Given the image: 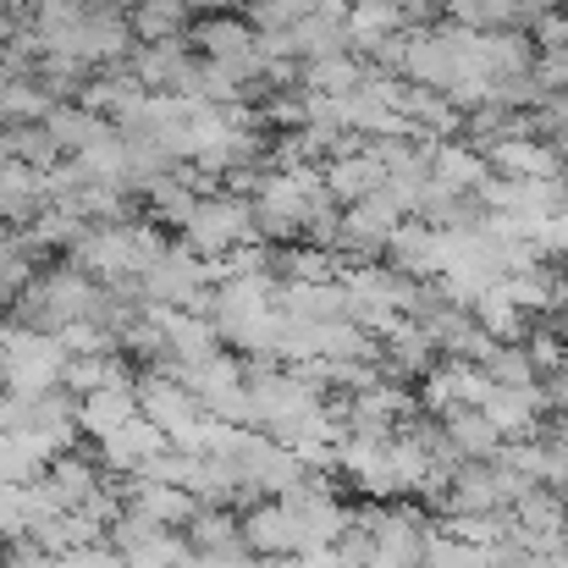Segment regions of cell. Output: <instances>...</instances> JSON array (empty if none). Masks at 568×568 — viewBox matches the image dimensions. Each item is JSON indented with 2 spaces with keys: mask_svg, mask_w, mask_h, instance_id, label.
I'll return each mask as SVG.
<instances>
[{
  "mask_svg": "<svg viewBox=\"0 0 568 568\" xmlns=\"http://www.w3.org/2000/svg\"><path fill=\"white\" fill-rule=\"evenodd\" d=\"M161 248H166V243H161V232L128 215V221L83 226V237L72 243V265H78V271H89L94 282H139Z\"/></svg>",
  "mask_w": 568,
  "mask_h": 568,
  "instance_id": "obj_1",
  "label": "cell"
},
{
  "mask_svg": "<svg viewBox=\"0 0 568 568\" xmlns=\"http://www.w3.org/2000/svg\"><path fill=\"white\" fill-rule=\"evenodd\" d=\"M100 298H105V287L67 260L61 271L28 276V287H22V298H17V315H22V326L61 332L67 321H100Z\"/></svg>",
  "mask_w": 568,
  "mask_h": 568,
  "instance_id": "obj_2",
  "label": "cell"
},
{
  "mask_svg": "<svg viewBox=\"0 0 568 568\" xmlns=\"http://www.w3.org/2000/svg\"><path fill=\"white\" fill-rule=\"evenodd\" d=\"M61 365H67V348H61L55 332L11 326L6 343H0V381H6V392L39 397V392L61 386Z\"/></svg>",
  "mask_w": 568,
  "mask_h": 568,
  "instance_id": "obj_3",
  "label": "cell"
},
{
  "mask_svg": "<svg viewBox=\"0 0 568 568\" xmlns=\"http://www.w3.org/2000/svg\"><path fill=\"white\" fill-rule=\"evenodd\" d=\"M166 371L199 397L204 414H215L226 425H248V376H243V359L237 354H221L215 348L199 365H166Z\"/></svg>",
  "mask_w": 568,
  "mask_h": 568,
  "instance_id": "obj_4",
  "label": "cell"
},
{
  "mask_svg": "<svg viewBox=\"0 0 568 568\" xmlns=\"http://www.w3.org/2000/svg\"><path fill=\"white\" fill-rule=\"evenodd\" d=\"M254 237V199H243V193H204L199 204H193L189 226H183V243H189L193 254H204V260H215V254H226V248H237V243H248Z\"/></svg>",
  "mask_w": 568,
  "mask_h": 568,
  "instance_id": "obj_5",
  "label": "cell"
},
{
  "mask_svg": "<svg viewBox=\"0 0 568 568\" xmlns=\"http://www.w3.org/2000/svg\"><path fill=\"white\" fill-rule=\"evenodd\" d=\"M111 547L122 552V564L128 568H189L193 564V547L189 536H178V530H155V525H144L139 514H116L111 519Z\"/></svg>",
  "mask_w": 568,
  "mask_h": 568,
  "instance_id": "obj_6",
  "label": "cell"
},
{
  "mask_svg": "<svg viewBox=\"0 0 568 568\" xmlns=\"http://www.w3.org/2000/svg\"><path fill=\"white\" fill-rule=\"evenodd\" d=\"M237 530H243V547L254 558H287V552H304V525L287 503L276 497H260V503H243L237 514Z\"/></svg>",
  "mask_w": 568,
  "mask_h": 568,
  "instance_id": "obj_7",
  "label": "cell"
},
{
  "mask_svg": "<svg viewBox=\"0 0 568 568\" xmlns=\"http://www.w3.org/2000/svg\"><path fill=\"white\" fill-rule=\"evenodd\" d=\"M133 397H139V414H144V419H155V425L166 430V442H172L178 430H189L193 419L204 414V408H199V397H193L172 371H161V365H150L144 376H133Z\"/></svg>",
  "mask_w": 568,
  "mask_h": 568,
  "instance_id": "obj_8",
  "label": "cell"
},
{
  "mask_svg": "<svg viewBox=\"0 0 568 568\" xmlns=\"http://www.w3.org/2000/svg\"><path fill=\"white\" fill-rule=\"evenodd\" d=\"M480 414L503 430V442H519V436H541V414L547 408V381H530V386H491L480 397Z\"/></svg>",
  "mask_w": 568,
  "mask_h": 568,
  "instance_id": "obj_9",
  "label": "cell"
},
{
  "mask_svg": "<svg viewBox=\"0 0 568 568\" xmlns=\"http://www.w3.org/2000/svg\"><path fill=\"white\" fill-rule=\"evenodd\" d=\"M166 430L144 414H133L128 425H116L111 436H100V469H116V475H139L155 453H166Z\"/></svg>",
  "mask_w": 568,
  "mask_h": 568,
  "instance_id": "obj_10",
  "label": "cell"
},
{
  "mask_svg": "<svg viewBox=\"0 0 568 568\" xmlns=\"http://www.w3.org/2000/svg\"><path fill=\"white\" fill-rule=\"evenodd\" d=\"M486 166L497 172V178H564V155L547 144V139H536V133H508V139H497L491 150H486Z\"/></svg>",
  "mask_w": 568,
  "mask_h": 568,
  "instance_id": "obj_11",
  "label": "cell"
},
{
  "mask_svg": "<svg viewBox=\"0 0 568 568\" xmlns=\"http://www.w3.org/2000/svg\"><path fill=\"white\" fill-rule=\"evenodd\" d=\"M386 265H397L403 276H419V282H436L442 271V232L430 221H408L386 237Z\"/></svg>",
  "mask_w": 568,
  "mask_h": 568,
  "instance_id": "obj_12",
  "label": "cell"
},
{
  "mask_svg": "<svg viewBox=\"0 0 568 568\" xmlns=\"http://www.w3.org/2000/svg\"><path fill=\"white\" fill-rule=\"evenodd\" d=\"M39 486H44V491L55 497V508L67 514V508H83L105 480H100V464H94V458H83L78 447H67V453H55V458L44 464Z\"/></svg>",
  "mask_w": 568,
  "mask_h": 568,
  "instance_id": "obj_13",
  "label": "cell"
},
{
  "mask_svg": "<svg viewBox=\"0 0 568 568\" xmlns=\"http://www.w3.org/2000/svg\"><path fill=\"white\" fill-rule=\"evenodd\" d=\"M469 315H475V321H480L497 343H525V332L536 326V315H525V310H519V298H514L508 276L486 282V287L469 298Z\"/></svg>",
  "mask_w": 568,
  "mask_h": 568,
  "instance_id": "obj_14",
  "label": "cell"
},
{
  "mask_svg": "<svg viewBox=\"0 0 568 568\" xmlns=\"http://www.w3.org/2000/svg\"><path fill=\"white\" fill-rule=\"evenodd\" d=\"M321 178H326V193H332L337 204H354V199H365V193L386 189V166H381V155L371 144H359V150H348V155H332V161L321 166Z\"/></svg>",
  "mask_w": 568,
  "mask_h": 568,
  "instance_id": "obj_15",
  "label": "cell"
},
{
  "mask_svg": "<svg viewBox=\"0 0 568 568\" xmlns=\"http://www.w3.org/2000/svg\"><path fill=\"white\" fill-rule=\"evenodd\" d=\"M189 67H193V50L183 39H150V44H139L133 61H128V72H133L144 89H155V94H178V83H183Z\"/></svg>",
  "mask_w": 568,
  "mask_h": 568,
  "instance_id": "obj_16",
  "label": "cell"
},
{
  "mask_svg": "<svg viewBox=\"0 0 568 568\" xmlns=\"http://www.w3.org/2000/svg\"><path fill=\"white\" fill-rule=\"evenodd\" d=\"M486 150H475L469 139H436L430 144V178L453 193H475L486 183Z\"/></svg>",
  "mask_w": 568,
  "mask_h": 568,
  "instance_id": "obj_17",
  "label": "cell"
},
{
  "mask_svg": "<svg viewBox=\"0 0 568 568\" xmlns=\"http://www.w3.org/2000/svg\"><path fill=\"white\" fill-rule=\"evenodd\" d=\"M55 458L44 430H0V486H28L44 475V464Z\"/></svg>",
  "mask_w": 568,
  "mask_h": 568,
  "instance_id": "obj_18",
  "label": "cell"
},
{
  "mask_svg": "<svg viewBox=\"0 0 568 568\" xmlns=\"http://www.w3.org/2000/svg\"><path fill=\"white\" fill-rule=\"evenodd\" d=\"M436 425H442V436H447V447L469 464H486L497 447H503V430L480 414V408H447V414H436Z\"/></svg>",
  "mask_w": 568,
  "mask_h": 568,
  "instance_id": "obj_19",
  "label": "cell"
},
{
  "mask_svg": "<svg viewBox=\"0 0 568 568\" xmlns=\"http://www.w3.org/2000/svg\"><path fill=\"white\" fill-rule=\"evenodd\" d=\"M61 386H67L72 397L100 392V386H133V365H128L122 348H105V354H67Z\"/></svg>",
  "mask_w": 568,
  "mask_h": 568,
  "instance_id": "obj_20",
  "label": "cell"
},
{
  "mask_svg": "<svg viewBox=\"0 0 568 568\" xmlns=\"http://www.w3.org/2000/svg\"><path fill=\"white\" fill-rule=\"evenodd\" d=\"M39 128L50 133V144H55L61 155H78V150H89L94 139H105V133H111L116 122L94 116L89 105H67V100H61V105H50V116H44Z\"/></svg>",
  "mask_w": 568,
  "mask_h": 568,
  "instance_id": "obj_21",
  "label": "cell"
},
{
  "mask_svg": "<svg viewBox=\"0 0 568 568\" xmlns=\"http://www.w3.org/2000/svg\"><path fill=\"white\" fill-rule=\"evenodd\" d=\"M348 304L343 282H282L276 287V310L293 321H337Z\"/></svg>",
  "mask_w": 568,
  "mask_h": 568,
  "instance_id": "obj_22",
  "label": "cell"
},
{
  "mask_svg": "<svg viewBox=\"0 0 568 568\" xmlns=\"http://www.w3.org/2000/svg\"><path fill=\"white\" fill-rule=\"evenodd\" d=\"M133 414H139L133 386H100V392H83V397H78V430H89L94 442L111 436L116 425H128Z\"/></svg>",
  "mask_w": 568,
  "mask_h": 568,
  "instance_id": "obj_23",
  "label": "cell"
},
{
  "mask_svg": "<svg viewBox=\"0 0 568 568\" xmlns=\"http://www.w3.org/2000/svg\"><path fill=\"white\" fill-rule=\"evenodd\" d=\"M365 55H354V50H332V55H315V61H304V89L310 94H332V100H343V94H354L359 83H365Z\"/></svg>",
  "mask_w": 568,
  "mask_h": 568,
  "instance_id": "obj_24",
  "label": "cell"
},
{
  "mask_svg": "<svg viewBox=\"0 0 568 568\" xmlns=\"http://www.w3.org/2000/svg\"><path fill=\"white\" fill-rule=\"evenodd\" d=\"M144 100V83L133 78V72H105V78H83V105L94 111V116H116V128L133 116V105Z\"/></svg>",
  "mask_w": 568,
  "mask_h": 568,
  "instance_id": "obj_25",
  "label": "cell"
},
{
  "mask_svg": "<svg viewBox=\"0 0 568 568\" xmlns=\"http://www.w3.org/2000/svg\"><path fill=\"white\" fill-rule=\"evenodd\" d=\"M133 39L150 44V39H183L193 28V6L189 0H139L133 17H128Z\"/></svg>",
  "mask_w": 568,
  "mask_h": 568,
  "instance_id": "obj_26",
  "label": "cell"
},
{
  "mask_svg": "<svg viewBox=\"0 0 568 568\" xmlns=\"http://www.w3.org/2000/svg\"><path fill=\"white\" fill-rule=\"evenodd\" d=\"M144 193H150V215H155L161 226H178V232L189 226L193 204H199V193L178 178V166H172V172H161V178H150V183H144Z\"/></svg>",
  "mask_w": 568,
  "mask_h": 568,
  "instance_id": "obj_27",
  "label": "cell"
},
{
  "mask_svg": "<svg viewBox=\"0 0 568 568\" xmlns=\"http://www.w3.org/2000/svg\"><path fill=\"white\" fill-rule=\"evenodd\" d=\"M183 530H189L193 552H215V547H237V541H243V530H237V514H232V508H199Z\"/></svg>",
  "mask_w": 568,
  "mask_h": 568,
  "instance_id": "obj_28",
  "label": "cell"
},
{
  "mask_svg": "<svg viewBox=\"0 0 568 568\" xmlns=\"http://www.w3.org/2000/svg\"><path fill=\"white\" fill-rule=\"evenodd\" d=\"M419 568H491V552L475 547V541H453L430 525L425 536V552H419Z\"/></svg>",
  "mask_w": 568,
  "mask_h": 568,
  "instance_id": "obj_29",
  "label": "cell"
},
{
  "mask_svg": "<svg viewBox=\"0 0 568 568\" xmlns=\"http://www.w3.org/2000/svg\"><path fill=\"white\" fill-rule=\"evenodd\" d=\"M480 371L491 386H530V381H541V371L530 365V354H525V343H497L486 359H480Z\"/></svg>",
  "mask_w": 568,
  "mask_h": 568,
  "instance_id": "obj_30",
  "label": "cell"
},
{
  "mask_svg": "<svg viewBox=\"0 0 568 568\" xmlns=\"http://www.w3.org/2000/svg\"><path fill=\"white\" fill-rule=\"evenodd\" d=\"M50 105H55V100H50L33 78H17V83L0 89V122H11V128H17V122H44Z\"/></svg>",
  "mask_w": 568,
  "mask_h": 568,
  "instance_id": "obj_31",
  "label": "cell"
},
{
  "mask_svg": "<svg viewBox=\"0 0 568 568\" xmlns=\"http://www.w3.org/2000/svg\"><path fill=\"white\" fill-rule=\"evenodd\" d=\"M55 568H128L122 564V552L111 547V541H89V547H72V552H61Z\"/></svg>",
  "mask_w": 568,
  "mask_h": 568,
  "instance_id": "obj_32",
  "label": "cell"
},
{
  "mask_svg": "<svg viewBox=\"0 0 568 568\" xmlns=\"http://www.w3.org/2000/svg\"><path fill=\"white\" fill-rule=\"evenodd\" d=\"M536 50H568V11H541L536 17Z\"/></svg>",
  "mask_w": 568,
  "mask_h": 568,
  "instance_id": "obj_33",
  "label": "cell"
},
{
  "mask_svg": "<svg viewBox=\"0 0 568 568\" xmlns=\"http://www.w3.org/2000/svg\"><path fill=\"white\" fill-rule=\"evenodd\" d=\"M6 568H55V552H44L39 541L17 536V541H11V552H6Z\"/></svg>",
  "mask_w": 568,
  "mask_h": 568,
  "instance_id": "obj_34",
  "label": "cell"
},
{
  "mask_svg": "<svg viewBox=\"0 0 568 568\" xmlns=\"http://www.w3.org/2000/svg\"><path fill=\"white\" fill-rule=\"evenodd\" d=\"M193 11H243L248 0H189Z\"/></svg>",
  "mask_w": 568,
  "mask_h": 568,
  "instance_id": "obj_35",
  "label": "cell"
},
{
  "mask_svg": "<svg viewBox=\"0 0 568 568\" xmlns=\"http://www.w3.org/2000/svg\"><path fill=\"white\" fill-rule=\"evenodd\" d=\"M558 337H564V343H568V304H564V310H558Z\"/></svg>",
  "mask_w": 568,
  "mask_h": 568,
  "instance_id": "obj_36",
  "label": "cell"
},
{
  "mask_svg": "<svg viewBox=\"0 0 568 568\" xmlns=\"http://www.w3.org/2000/svg\"><path fill=\"white\" fill-rule=\"evenodd\" d=\"M6 332H11V326H6V321H0V343H6Z\"/></svg>",
  "mask_w": 568,
  "mask_h": 568,
  "instance_id": "obj_37",
  "label": "cell"
},
{
  "mask_svg": "<svg viewBox=\"0 0 568 568\" xmlns=\"http://www.w3.org/2000/svg\"><path fill=\"white\" fill-rule=\"evenodd\" d=\"M0 541H6V525H0Z\"/></svg>",
  "mask_w": 568,
  "mask_h": 568,
  "instance_id": "obj_38",
  "label": "cell"
},
{
  "mask_svg": "<svg viewBox=\"0 0 568 568\" xmlns=\"http://www.w3.org/2000/svg\"><path fill=\"white\" fill-rule=\"evenodd\" d=\"M0 6H11V0H0Z\"/></svg>",
  "mask_w": 568,
  "mask_h": 568,
  "instance_id": "obj_39",
  "label": "cell"
},
{
  "mask_svg": "<svg viewBox=\"0 0 568 568\" xmlns=\"http://www.w3.org/2000/svg\"><path fill=\"white\" fill-rule=\"evenodd\" d=\"M0 568H6V558H0Z\"/></svg>",
  "mask_w": 568,
  "mask_h": 568,
  "instance_id": "obj_40",
  "label": "cell"
},
{
  "mask_svg": "<svg viewBox=\"0 0 568 568\" xmlns=\"http://www.w3.org/2000/svg\"><path fill=\"white\" fill-rule=\"evenodd\" d=\"M33 6H39V0H33Z\"/></svg>",
  "mask_w": 568,
  "mask_h": 568,
  "instance_id": "obj_41",
  "label": "cell"
}]
</instances>
